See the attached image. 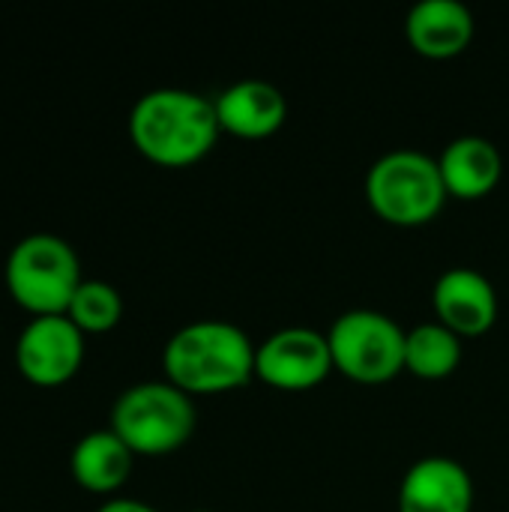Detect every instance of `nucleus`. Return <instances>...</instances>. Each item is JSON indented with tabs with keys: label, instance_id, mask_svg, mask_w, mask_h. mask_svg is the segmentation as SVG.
I'll use <instances>...</instances> for the list:
<instances>
[{
	"label": "nucleus",
	"instance_id": "obj_3",
	"mask_svg": "<svg viewBox=\"0 0 509 512\" xmlns=\"http://www.w3.org/2000/svg\"><path fill=\"white\" fill-rule=\"evenodd\" d=\"M192 396L171 381H141L111 405V432L135 456H165L180 450L195 432Z\"/></svg>",
	"mask_w": 509,
	"mask_h": 512
},
{
	"label": "nucleus",
	"instance_id": "obj_14",
	"mask_svg": "<svg viewBox=\"0 0 509 512\" xmlns=\"http://www.w3.org/2000/svg\"><path fill=\"white\" fill-rule=\"evenodd\" d=\"M135 465V453L111 432L96 429L87 432L69 456V471L78 489L90 495H114L123 489Z\"/></svg>",
	"mask_w": 509,
	"mask_h": 512
},
{
	"label": "nucleus",
	"instance_id": "obj_15",
	"mask_svg": "<svg viewBox=\"0 0 509 512\" xmlns=\"http://www.w3.org/2000/svg\"><path fill=\"white\" fill-rule=\"evenodd\" d=\"M462 360V336L441 321H423L405 336V369L417 378H447Z\"/></svg>",
	"mask_w": 509,
	"mask_h": 512
},
{
	"label": "nucleus",
	"instance_id": "obj_1",
	"mask_svg": "<svg viewBox=\"0 0 509 512\" xmlns=\"http://www.w3.org/2000/svg\"><path fill=\"white\" fill-rule=\"evenodd\" d=\"M219 114L210 96L186 87H156L129 111L135 150L165 168H183L207 156L219 138Z\"/></svg>",
	"mask_w": 509,
	"mask_h": 512
},
{
	"label": "nucleus",
	"instance_id": "obj_7",
	"mask_svg": "<svg viewBox=\"0 0 509 512\" xmlns=\"http://www.w3.org/2000/svg\"><path fill=\"white\" fill-rule=\"evenodd\" d=\"M81 363L84 333L66 315L30 318L15 342V369L39 390H57L69 384Z\"/></svg>",
	"mask_w": 509,
	"mask_h": 512
},
{
	"label": "nucleus",
	"instance_id": "obj_5",
	"mask_svg": "<svg viewBox=\"0 0 509 512\" xmlns=\"http://www.w3.org/2000/svg\"><path fill=\"white\" fill-rule=\"evenodd\" d=\"M3 282L9 297L30 318L66 315L81 279L75 249L57 234H30L18 240L6 258Z\"/></svg>",
	"mask_w": 509,
	"mask_h": 512
},
{
	"label": "nucleus",
	"instance_id": "obj_10",
	"mask_svg": "<svg viewBox=\"0 0 509 512\" xmlns=\"http://www.w3.org/2000/svg\"><path fill=\"white\" fill-rule=\"evenodd\" d=\"M438 321L459 336H483L498 318V291L486 273L468 264L447 267L432 288Z\"/></svg>",
	"mask_w": 509,
	"mask_h": 512
},
{
	"label": "nucleus",
	"instance_id": "obj_9",
	"mask_svg": "<svg viewBox=\"0 0 509 512\" xmlns=\"http://www.w3.org/2000/svg\"><path fill=\"white\" fill-rule=\"evenodd\" d=\"M474 480L444 453L420 456L399 483V512H471Z\"/></svg>",
	"mask_w": 509,
	"mask_h": 512
},
{
	"label": "nucleus",
	"instance_id": "obj_17",
	"mask_svg": "<svg viewBox=\"0 0 509 512\" xmlns=\"http://www.w3.org/2000/svg\"><path fill=\"white\" fill-rule=\"evenodd\" d=\"M96 512H159L153 504L147 501H138V498H111L105 501Z\"/></svg>",
	"mask_w": 509,
	"mask_h": 512
},
{
	"label": "nucleus",
	"instance_id": "obj_6",
	"mask_svg": "<svg viewBox=\"0 0 509 512\" xmlns=\"http://www.w3.org/2000/svg\"><path fill=\"white\" fill-rule=\"evenodd\" d=\"M408 330L378 309H348L330 330L333 366L360 384H384L405 369Z\"/></svg>",
	"mask_w": 509,
	"mask_h": 512
},
{
	"label": "nucleus",
	"instance_id": "obj_16",
	"mask_svg": "<svg viewBox=\"0 0 509 512\" xmlns=\"http://www.w3.org/2000/svg\"><path fill=\"white\" fill-rule=\"evenodd\" d=\"M66 318L87 336V333H108L123 318V297L111 282L84 279L66 309Z\"/></svg>",
	"mask_w": 509,
	"mask_h": 512
},
{
	"label": "nucleus",
	"instance_id": "obj_18",
	"mask_svg": "<svg viewBox=\"0 0 509 512\" xmlns=\"http://www.w3.org/2000/svg\"><path fill=\"white\" fill-rule=\"evenodd\" d=\"M189 512H213V510H189Z\"/></svg>",
	"mask_w": 509,
	"mask_h": 512
},
{
	"label": "nucleus",
	"instance_id": "obj_12",
	"mask_svg": "<svg viewBox=\"0 0 509 512\" xmlns=\"http://www.w3.org/2000/svg\"><path fill=\"white\" fill-rule=\"evenodd\" d=\"M405 36L423 57H456L474 39V12L465 0H417L405 15Z\"/></svg>",
	"mask_w": 509,
	"mask_h": 512
},
{
	"label": "nucleus",
	"instance_id": "obj_13",
	"mask_svg": "<svg viewBox=\"0 0 509 512\" xmlns=\"http://www.w3.org/2000/svg\"><path fill=\"white\" fill-rule=\"evenodd\" d=\"M438 165L447 192L468 201L489 195L504 171L501 150L486 135H459L447 141V147L438 156Z\"/></svg>",
	"mask_w": 509,
	"mask_h": 512
},
{
	"label": "nucleus",
	"instance_id": "obj_8",
	"mask_svg": "<svg viewBox=\"0 0 509 512\" xmlns=\"http://www.w3.org/2000/svg\"><path fill=\"white\" fill-rule=\"evenodd\" d=\"M330 369H336L330 339L315 327H282L255 351V375L288 393L318 387Z\"/></svg>",
	"mask_w": 509,
	"mask_h": 512
},
{
	"label": "nucleus",
	"instance_id": "obj_4",
	"mask_svg": "<svg viewBox=\"0 0 509 512\" xmlns=\"http://www.w3.org/2000/svg\"><path fill=\"white\" fill-rule=\"evenodd\" d=\"M447 186L441 165L432 153L417 147L387 150L366 171L369 207L393 225H426L432 222L444 201Z\"/></svg>",
	"mask_w": 509,
	"mask_h": 512
},
{
	"label": "nucleus",
	"instance_id": "obj_2",
	"mask_svg": "<svg viewBox=\"0 0 509 512\" xmlns=\"http://www.w3.org/2000/svg\"><path fill=\"white\" fill-rule=\"evenodd\" d=\"M255 345L231 321L201 318L174 330L162 348L165 381L189 396L228 393L255 375Z\"/></svg>",
	"mask_w": 509,
	"mask_h": 512
},
{
	"label": "nucleus",
	"instance_id": "obj_11",
	"mask_svg": "<svg viewBox=\"0 0 509 512\" xmlns=\"http://www.w3.org/2000/svg\"><path fill=\"white\" fill-rule=\"evenodd\" d=\"M219 126L240 138L273 135L288 117L285 93L267 78H240L213 96Z\"/></svg>",
	"mask_w": 509,
	"mask_h": 512
}]
</instances>
